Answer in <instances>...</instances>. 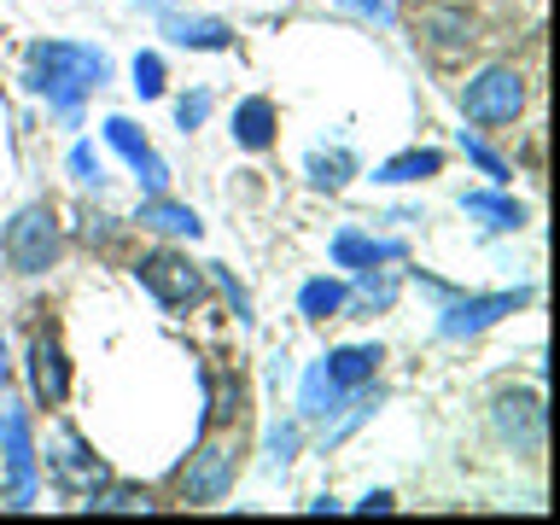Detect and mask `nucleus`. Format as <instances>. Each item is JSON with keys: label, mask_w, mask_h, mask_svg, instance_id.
I'll return each instance as SVG.
<instances>
[{"label": "nucleus", "mask_w": 560, "mask_h": 525, "mask_svg": "<svg viewBox=\"0 0 560 525\" xmlns=\"http://www.w3.org/2000/svg\"><path fill=\"white\" fill-rule=\"evenodd\" d=\"M234 472H240V444H234V438H222V444L199 450L182 467V497L187 502H222L228 485H234Z\"/></svg>", "instance_id": "6"}, {"label": "nucleus", "mask_w": 560, "mask_h": 525, "mask_svg": "<svg viewBox=\"0 0 560 525\" xmlns=\"http://www.w3.org/2000/svg\"><path fill=\"white\" fill-rule=\"evenodd\" d=\"M105 140H112V147H117L122 158H129L135 170H147V182H152V192H164V182H170V175H164V164H158V158H152V147H147V135H135V122H122V117H112V122H105Z\"/></svg>", "instance_id": "11"}, {"label": "nucleus", "mask_w": 560, "mask_h": 525, "mask_svg": "<svg viewBox=\"0 0 560 525\" xmlns=\"http://www.w3.org/2000/svg\"><path fill=\"white\" fill-rule=\"evenodd\" d=\"M7 262L18 275H47L52 257H59V222H52L47 205H24L18 217L7 222Z\"/></svg>", "instance_id": "3"}, {"label": "nucleus", "mask_w": 560, "mask_h": 525, "mask_svg": "<svg viewBox=\"0 0 560 525\" xmlns=\"http://www.w3.org/2000/svg\"><path fill=\"white\" fill-rule=\"evenodd\" d=\"M205 112H210V94H187L182 105H175V122H182V129H199Z\"/></svg>", "instance_id": "21"}, {"label": "nucleus", "mask_w": 560, "mask_h": 525, "mask_svg": "<svg viewBox=\"0 0 560 525\" xmlns=\"http://www.w3.org/2000/svg\"><path fill=\"white\" fill-rule=\"evenodd\" d=\"M438 170H444V152H402V158H392V164H380V182L402 187V182H427V175H438Z\"/></svg>", "instance_id": "15"}, {"label": "nucleus", "mask_w": 560, "mask_h": 525, "mask_svg": "<svg viewBox=\"0 0 560 525\" xmlns=\"http://www.w3.org/2000/svg\"><path fill=\"white\" fill-rule=\"evenodd\" d=\"M462 147H467V158H472V164H479V170L490 175V182H508V164H502V158H497V152L485 147V140H472V135H467Z\"/></svg>", "instance_id": "20"}, {"label": "nucleus", "mask_w": 560, "mask_h": 525, "mask_svg": "<svg viewBox=\"0 0 560 525\" xmlns=\"http://www.w3.org/2000/svg\"><path fill=\"white\" fill-rule=\"evenodd\" d=\"M234 140L245 152H262L275 140V105L269 100H245L240 112H234Z\"/></svg>", "instance_id": "12"}, {"label": "nucleus", "mask_w": 560, "mask_h": 525, "mask_svg": "<svg viewBox=\"0 0 560 525\" xmlns=\"http://www.w3.org/2000/svg\"><path fill=\"white\" fill-rule=\"evenodd\" d=\"M70 170H77V182H94V175H100V158L88 152V147H77V152H70Z\"/></svg>", "instance_id": "22"}, {"label": "nucleus", "mask_w": 560, "mask_h": 525, "mask_svg": "<svg viewBox=\"0 0 560 525\" xmlns=\"http://www.w3.org/2000/svg\"><path fill=\"white\" fill-rule=\"evenodd\" d=\"M332 257H339L345 269H374L380 257H397V245H374V240H362V234H339Z\"/></svg>", "instance_id": "16"}, {"label": "nucleus", "mask_w": 560, "mask_h": 525, "mask_svg": "<svg viewBox=\"0 0 560 525\" xmlns=\"http://www.w3.org/2000/svg\"><path fill=\"white\" fill-rule=\"evenodd\" d=\"M345 7H357V12H368V18H392V12L380 7V0H345Z\"/></svg>", "instance_id": "23"}, {"label": "nucleus", "mask_w": 560, "mask_h": 525, "mask_svg": "<svg viewBox=\"0 0 560 525\" xmlns=\"http://www.w3.org/2000/svg\"><path fill=\"white\" fill-rule=\"evenodd\" d=\"M462 112L467 122H485V129H508L520 112H525V77L508 65H490L479 70L467 88H462Z\"/></svg>", "instance_id": "2"}, {"label": "nucleus", "mask_w": 560, "mask_h": 525, "mask_svg": "<svg viewBox=\"0 0 560 525\" xmlns=\"http://www.w3.org/2000/svg\"><path fill=\"white\" fill-rule=\"evenodd\" d=\"M420 42H427V52H438V59H467L472 47H479V18H472L467 7H450V0H438V7L420 12Z\"/></svg>", "instance_id": "5"}, {"label": "nucleus", "mask_w": 560, "mask_h": 525, "mask_svg": "<svg viewBox=\"0 0 560 525\" xmlns=\"http://www.w3.org/2000/svg\"><path fill=\"white\" fill-rule=\"evenodd\" d=\"M170 35H175L182 47H205V52H217V47H228V42H234V30H228V24H217V18H175V24H170Z\"/></svg>", "instance_id": "14"}, {"label": "nucleus", "mask_w": 560, "mask_h": 525, "mask_svg": "<svg viewBox=\"0 0 560 525\" xmlns=\"http://www.w3.org/2000/svg\"><path fill=\"white\" fill-rule=\"evenodd\" d=\"M135 88H140V100L164 94V59H158V52H140L135 59Z\"/></svg>", "instance_id": "19"}, {"label": "nucleus", "mask_w": 560, "mask_h": 525, "mask_svg": "<svg viewBox=\"0 0 560 525\" xmlns=\"http://www.w3.org/2000/svg\"><path fill=\"white\" fill-rule=\"evenodd\" d=\"M380 357H385L380 345H350V350H332V357H327V368H322V380H327L339 397H350V392H362V385L374 380Z\"/></svg>", "instance_id": "10"}, {"label": "nucleus", "mask_w": 560, "mask_h": 525, "mask_svg": "<svg viewBox=\"0 0 560 525\" xmlns=\"http://www.w3.org/2000/svg\"><path fill=\"white\" fill-rule=\"evenodd\" d=\"M339 304H345V287H339V280H310V287L298 292V310H304L310 322H327Z\"/></svg>", "instance_id": "17"}, {"label": "nucleus", "mask_w": 560, "mask_h": 525, "mask_svg": "<svg viewBox=\"0 0 560 525\" xmlns=\"http://www.w3.org/2000/svg\"><path fill=\"white\" fill-rule=\"evenodd\" d=\"M497 438L514 444V455L542 450V402L532 392H502L497 397Z\"/></svg>", "instance_id": "7"}, {"label": "nucleus", "mask_w": 560, "mask_h": 525, "mask_svg": "<svg viewBox=\"0 0 560 525\" xmlns=\"http://www.w3.org/2000/svg\"><path fill=\"white\" fill-rule=\"evenodd\" d=\"M525 304V292H497V298H467V304H455V310H444V322H438V332L444 339H467V332H485L497 315H508V310H520Z\"/></svg>", "instance_id": "8"}, {"label": "nucleus", "mask_w": 560, "mask_h": 525, "mask_svg": "<svg viewBox=\"0 0 560 525\" xmlns=\"http://www.w3.org/2000/svg\"><path fill=\"white\" fill-rule=\"evenodd\" d=\"M0 368H7V339H0Z\"/></svg>", "instance_id": "24"}, {"label": "nucleus", "mask_w": 560, "mask_h": 525, "mask_svg": "<svg viewBox=\"0 0 560 525\" xmlns=\"http://www.w3.org/2000/svg\"><path fill=\"white\" fill-rule=\"evenodd\" d=\"M135 280L164 310H192L205 298V269H192L187 252H152V257H140L135 262Z\"/></svg>", "instance_id": "4"}, {"label": "nucleus", "mask_w": 560, "mask_h": 525, "mask_svg": "<svg viewBox=\"0 0 560 525\" xmlns=\"http://www.w3.org/2000/svg\"><path fill=\"white\" fill-rule=\"evenodd\" d=\"M30 380H35V397H42V402H65L70 368H65V350H59L52 332H35V345H30Z\"/></svg>", "instance_id": "9"}, {"label": "nucleus", "mask_w": 560, "mask_h": 525, "mask_svg": "<svg viewBox=\"0 0 560 525\" xmlns=\"http://www.w3.org/2000/svg\"><path fill=\"white\" fill-rule=\"evenodd\" d=\"M105 82V52L94 47H70V42H47V47H30V88L47 100H59L65 112L77 105L82 88H100Z\"/></svg>", "instance_id": "1"}, {"label": "nucleus", "mask_w": 560, "mask_h": 525, "mask_svg": "<svg viewBox=\"0 0 560 525\" xmlns=\"http://www.w3.org/2000/svg\"><path fill=\"white\" fill-rule=\"evenodd\" d=\"M462 205L472 210V217H490V228H520L525 222V210L514 199H497V192H467Z\"/></svg>", "instance_id": "18"}, {"label": "nucleus", "mask_w": 560, "mask_h": 525, "mask_svg": "<svg viewBox=\"0 0 560 525\" xmlns=\"http://www.w3.org/2000/svg\"><path fill=\"white\" fill-rule=\"evenodd\" d=\"M135 222H140V228H158V234H187V240L199 234V217H192L187 205H170L164 192L140 205V217H135Z\"/></svg>", "instance_id": "13"}]
</instances>
